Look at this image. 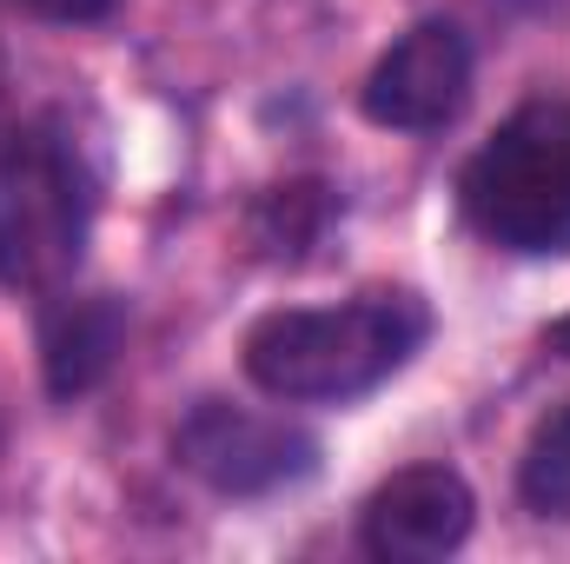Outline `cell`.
I'll use <instances>...</instances> for the list:
<instances>
[{
  "mask_svg": "<svg viewBox=\"0 0 570 564\" xmlns=\"http://www.w3.org/2000/svg\"><path fill=\"white\" fill-rule=\"evenodd\" d=\"M431 312L412 292H365L345 305H285L246 332V379L285 406H345L379 392L425 346Z\"/></svg>",
  "mask_w": 570,
  "mask_h": 564,
  "instance_id": "1",
  "label": "cell"
},
{
  "mask_svg": "<svg viewBox=\"0 0 570 564\" xmlns=\"http://www.w3.org/2000/svg\"><path fill=\"white\" fill-rule=\"evenodd\" d=\"M464 220L524 260L570 253V107H524L511 114L478 159L464 166Z\"/></svg>",
  "mask_w": 570,
  "mask_h": 564,
  "instance_id": "2",
  "label": "cell"
},
{
  "mask_svg": "<svg viewBox=\"0 0 570 564\" xmlns=\"http://www.w3.org/2000/svg\"><path fill=\"white\" fill-rule=\"evenodd\" d=\"M94 166L60 127L0 146V285L60 292L94 233Z\"/></svg>",
  "mask_w": 570,
  "mask_h": 564,
  "instance_id": "3",
  "label": "cell"
},
{
  "mask_svg": "<svg viewBox=\"0 0 570 564\" xmlns=\"http://www.w3.org/2000/svg\"><path fill=\"white\" fill-rule=\"evenodd\" d=\"M173 451L219 498H266V492L312 478V465H318V438L305 425L273 419V412H246V406H226V399H199L186 412V425L173 431Z\"/></svg>",
  "mask_w": 570,
  "mask_h": 564,
  "instance_id": "4",
  "label": "cell"
},
{
  "mask_svg": "<svg viewBox=\"0 0 570 564\" xmlns=\"http://www.w3.org/2000/svg\"><path fill=\"white\" fill-rule=\"evenodd\" d=\"M471 100V40L451 20H419L405 40L385 47V60L365 74V120L392 134H438Z\"/></svg>",
  "mask_w": 570,
  "mask_h": 564,
  "instance_id": "5",
  "label": "cell"
},
{
  "mask_svg": "<svg viewBox=\"0 0 570 564\" xmlns=\"http://www.w3.org/2000/svg\"><path fill=\"white\" fill-rule=\"evenodd\" d=\"M471 518L478 498L451 465H405L365 498L358 538L385 564H438L471 538Z\"/></svg>",
  "mask_w": 570,
  "mask_h": 564,
  "instance_id": "6",
  "label": "cell"
},
{
  "mask_svg": "<svg viewBox=\"0 0 570 564\" xmlns=\"http://www.w3.org/2000/svg\"><path fill=\"white\" fill-rule=\"evenodd\" d=\"M127 346V312L120 299H60L40 325V372L53 399L94 392Z\"/></svg>",
  "mask_w": 570,
  "mask_h": 564,
  "instance_id": "7",
  "label": "cell"
},
{
  "mask_svg": "<svg viewBox=\"0 0 570 564\" xmlns=\"http://www.w3.org/2000/svg\"><path fill=\"white\" fill-rule=\"evenodd\" d=\"M332 213H338V200H332L325 179H292V186L259 193V206L246 213V233H253V246H259L266 260L298 266V260L332 233Z\"/></svg>",
  "mask_w": 570,
  "mask_h": 564,
  "instance_id": "8",
  "label": "cell"
},
{
  "mask_svg": "<svg viewBox=\"0 0 570 564\" xmlns=\"http://www.w3.org/2000/svg\"><path fill=\"white\" fill-rule=\"evenodd\" d=\"M518 492H524V505L544 512V518H564L570 512V406H558V412L538 419L524 458H518Z\"/></svg>",
  "mask_w": 570,
  "mask_h": 564,
  "instance_id": "9",
  "label": "cell"
},
{
  "mask_svg": "<svg viewBox=\"0 0 570 564\" xmlns=\"http://www.w3.org/2000/svg\"><path fill=\"white\" fill-rule=\"evenodd\" d=\"M13 7H27L33 20H53V27H94V20H107L120 0H13Z\"/></svg>",
  "mask_w": 570,
  "mask_h": 564,
  "instance_id": "10",
  "label": "cell"
},
{
  "mask_svg": "<svg viewBox=\"0 0 570 564\" xmlns=\"http://www.w3.org/2000/svg\"><path fill=\"white\" fill-rule=\"evenodd\" d=\"M551 352H564V359H570V312L551 325Z\"/></svg>",
  "mask_w": 570,
  "mask_h": 564,
  "instance_id": "11",
  "label": "cell"
}]
</instances>
